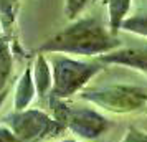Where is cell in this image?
<instances>
[{
    "label": "cell",
    "mask_w": 147,
    "mask_h": 142,
    "mask_svg": "<svg viewBox=\"0 0 147 142\" xmlns=\"http://www.w3.org/2000/svg\"><path fill=\"white\" fill-rule=\"evenodd\" d=\"M122 48V41L109 32L99 17H81L40 45L38 53L102 56Z\"/></svg>",
    "instance_id": "1"
},
{
    "label": "cell",
    "mask_w": 147,
    "mask_h": 142,
    "mask_svg": "<svg viewBox=\"0 0 147 142\" xmlns=\"http://www.w3.org/2000/svg\"><path fill=\"white\" fill-rule=\"evenodd\" d=\"M48 60L53 71V88L50 96L58 99H66L80 93L99 71H102L104 65L99 60L83 61L58 53L48 55Z\"/></svg>",
    "instance_id": "2"
},
{
    "label": "cell",
    "mask_w": 147,
    "mask_h": 142,
    "mask_svg": "<svg viewBox=\"0 0 147 142\" xmlns=\"http://www.w3.org/2000/svg\"><path fill=\"white\" fill-rule=\"evenodd\" d=\"M50 109L51 116L76 135L78 141H94L109 129V119L91 106H74L50 96Z\"/></svg>",
    "instance_id": "3"
},
{
    "label": "cell",
    "mask_w": 147,
    "mask_h": 142,
    "mask_svg": "<svg viewBox=\"0 0 147 142\" xmlns=\"http://www.w3.org/2000/svg\"><path fill=\"white\" fill-rule=\"evenodd\" d=\"M81 99L113 114H132L147 106V91L129 84H113L83 91Z\"/></svg>",
    "instance_id": "4"
},
{
    "label": "cell",
    "mask_w": 147,
    "mask_h": 142,
    "mask_svg": "<svg viewBox=\"0 0 147 142\" xmlns=\"http://www.w3.org/2000/svg\"><path fill=\"white\" fill-rule=\"evenodd\" d=\"M3 124L23 142H45L48 139L53 141L63 131H66V127L51 114L41 109L30 108L25 111H13L12 114L5 116Z\"/></svg>",
    "instance_id": "5"
},
{
    "label": "cell",
    "mask_w": 147,
    "mask_h": 142,
    "mask_svg": "<svg viewBox=\"0 0 147 142\" xmlns=\"http://www.w3.org/2000/svg\"><path fill=\"white\" fill-rule=\"evenodd\" d=\"M99 61L104 65H119L147 75V45L134 48H119L111 53L99 56Z\"/></svg>",
    "instance_id": "6"
},
{
    "label": "cell",
    "mask_w": 147,
    "mask_h": 142,
    "mask_svg": "<svg viewBox=\"0 0 147 142\" xmlns=\"http://www.w3.org/2000/svg\"><path fill=\"white\" fill-rule=\"evenodd\" d=\"M36 96V86L33 81V69L32 65L25 68V71L20 75L18 81L15 84L13 91V111H25L30 108Z\"/></svg>",
    "instance_id": "7"
},
{
    "label": "cell",
    "mask_w": 147,
    "mask_h": 142,
    "mask_svg": "<svg viewBox=\"0 0 147 142\" xmlns=\"http://www.w3.org/2000/svg\"><path fill=\"white\" fill-rule=\"evenodd\" d=\"M33 81L36 86V94L38 98H45L51 93L53 88V71H51V65L45 53H38L35 58L33 65Z\"/></svg>",
    "instance_id": "8"
},
{
    "label": "cell",
    "mask_w": 147,
    "mask_h": 142,
    "mask_svg": "<svg viewBox=\"0 0 147 142\" xmlns=\"http://www.w3.org/2000/svg\"><path fill=\"white\" fill-rule=\"evenodd\" d=\"M132 0H107V15H109V32L117 36L122 23L129 17Z\"/></svg>",
    "instance_id": "9"
},
{
    "label": "cell",
    "mask_w": 147,
    "mask_h": 142,
    "mask_svg": "<svg viewBox=\"0 0 147 142\" xmlns=\"http://www.w3.org/2000/svg\"><path fill=\"white\" fill-rule=\"evenodd\" d=\"M12 71H13V55L10 50V43L5 36H0V93L7 89Z\"/></svg>",
    "instance_id": "10"
},
{
    "label": "cell",
    "mask_w": 147,
    "mask_h": 142,
    "mask_svg": "<svg viewBox=\"0 0 147 142\" xmlns=\"http://www.w3.org/2000/svg\"><path fill=\"white\" fill-rule=\"evenodd\" d=\"M121 30L126 33H132L137 36H142V38H147V8L129 15L124 20Z\"/></svg>",
    "instance_id": "11"
},
{
    "label": "cell",
    "mask_w": 147,
    "mask_h": 142,
    "mask_svg": "<svg viewBox=\"0 0 147 142\" xmlns=\"http://www.w3.org/2000/svg\"><path fill=\"white\" fill-rule=\"evenodd\" d=\"M91 0H65V15L69 22H74L80 18L81 12L86 8V5Z\"/></svg>",
    "instance_id": "12"
},
{
    "label": "cell",
    "mask_w": 147,
    "mask_h": 142,
    "mask_svg": "<svg viewBox=\"0 0 147 142\" xmlns=\"http://www.w3.org/2000/svg\"><path fill=\"white\" fill-rule=\"evenodd\" d=\"M0 22L5 32L10 33V27L13 23V5L10 0H0Z\"/></svg>",
    "instance_id": "13"
},
{
    "label": "cell",
    "mask_w": 147,
    "mask_h": 142,
    "mask_svg": "<svg viewBox=\"0 0 147 142\" xmlns=\"http://www.w3.org/2000/svg\"><path fill=\"white\" fill-rule=\"evenodd\" d=\"M121 142H147V134H144L142 131L136 127H131L127 129V132L124 134Z\"/></svg>",
    "instance_id": "14"
},
{
    "label": "cell",
    "mask_w": 147,
    "mask_h": 142,
    "mask_svg": "<svg viewBox=\"0 0 147 142\" xmlns=\"http://www.w3.org/2000/svg\"><path fill=\"white\" fill-rule=\"evenodd\" d=\"M0 142H23V141H20L5 124H0Z\"/></svg>",
    "instance_id": "15"
},
{
    "label": "cell",
    "mask_w": 147,
    "mask_h": 142,
    "mask_svg": "<svg viewBox=\"0 0 147 142\" xmlns=\"http://www.w3.org/2000/svg\"><path fill=\"white\" fill-rule=\"evenodd\" d=\"M7 94H8V88L5 89L3 93H0V106L3 104V101H5V99H7Z\"/></svg>",
    "instance_id": "16"
},
{
    "label": "cell",
    "mask_w": 147,
    "mask_h": 142,
    "mask_svg": "<svg viewBox=\"0 0 147 142\" xmlns=\"http://www.w3.org/2000/svg\"><path fill=\"white\" fill-rule=\"evenodd\" d=\"M51 142H81V141H76V139H60V141H51Z\"/></svg>",
    "instance_id": "17"
},
{
    "label": "cell",
    "mask_w": 147,
    "mask_h": 142,
    "mask_svg": "<svg viewBox=\"0 0 147 142\" xmlns=\"http://www.w3.org/2000/svg\"><path fill=\"white\" fill-rule=\"evenodd\" d=\"M17 2H18V0H10V3H12V5H15Z\"/></svg>",
    "instance_id": "18"
},
{
    "label": "cell",
    "mask_w": 147,
    "mask_h": 142,
    "mask_svg": "<svg viewBox=\"0 0 147 142\" xmlns=\"http://www.w3.org/2000/svg\"><path fill=\"white\" fill-rule=\"evenodd\" d=\"M0 28H3L2 27V22H0ZM0 36H2V30H0Z\"/></svg>",
    "instance_id": "19"
}]
</instances>
